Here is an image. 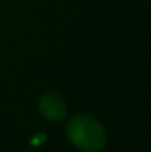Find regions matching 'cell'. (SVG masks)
Masks as SVG:
<instances>
[{"mask_svg":"<svg viewBox=\"0 0 151 152\" xmlns=\"http://www.w3.org/2000/svg\"><path fill=\"white\" fill-rule=\"evenodd\" d=\"M68 140L82 152H99L107 145V132L99 121L89 115H76L65 126Z\"/></svg>","mask_w":151,"mask_h":152,"instance_id":"1","label":"cell"},{"mask_svg":"<svg viewBox=\"0 0 151 152\" xmlns=\"http://www.w3.org/2000/svg\"><path fill=\"white\" fill-rule=\"evenodd\" d=\"M39 109L40 114L50 121H61L67 117V103L56 93H48L42 96L39 102Z\"/></svg>","mask_w":151,"mask_h":152,"instance_id":"2","label":"cell"}]
</instances>
